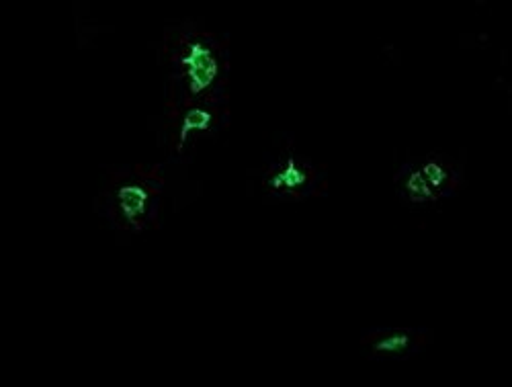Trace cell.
Instances as JSON below:
<instances>
[{
	"instance_id": "1",
	"label": "cell",
	"mask_w": 512,
	"mask_h": 387,
	"mask_svg": "<svg viewBox=\"0 0 512 387\" xmlns=\"http://www.w3.org/2000/svg\"><path fill=\"white\" fill-rule=\"evenodd\" d=\"M164 58L168 64L166 111L197 103H228L230 52L218 33L179 23L164 33Z\"/></svg>"
},
{
	"instance_id": "2",
	"label": "cell",
	"mask_w": 512,
	"mask_h": 387,
	"mask_svg": "<svg viewBox=\"0 0 512 387\" xmlns=\"http://www.w3.org/2000/svg\"><path fill=\"white\" fill-rule=\"evenodd\" d=\"M164 185L160 164L111 168L97 199V211L119 236H140L158 228Z\"/></svg>"
},
{
	"instance_id": "3",
	"label": "cell",
	"mask_w": 512,
	"mask_h": 387,
	"mask_svg": "<svg viewBox=\"0 0 512 387\" xmlns=\"http://www.w3.org/2000/svg\"><path fill=\"white\" fill-rule=\"evenodd\" d=\"M259 187L265 201L302 203L328 191V172L312 158L285 146L271 154L259 170Z\"/></svg>"
},
{
	"instance_id": "4",
	"label": "cell",
	"mask_w": 512,
	"mask_h": 387,
	"mask_svg": "<svg viewBox=\"0 0 512 387\" xmlns=\"http://www.w3.org/2000/svg\"><path fill=\"white\" fill-rule=\"evenodd\" d=\"M228 113V103H197L175 111H164V129L170 152L183 156L195 140L220 132L228 121Z\"/></svg>"
},
{
	"instance_id": "5",
	"label": "cell",
	"mask_w": 512,
	"mask_h": 387,
	"mask_svg": "<svg viewBox=\"0 0 512 387\" xmlns=\"http://www.w3.org/2000/svg\"><path fill=\"white\" fill-rule=\"evenodd\" d=\"M433 336L431 328H373L361 336L359 347L367 361H410L429 347Z\"/></svg>"
},
{
	"instance_id": "6",
	"label": "cell",
	"mask_w": 512,
	"mask_h": 387,
	"mask_svg": "<svg viewBox=\"0 0 512 387\" xmlns=\"http://www.w3.org/2000/svg\"><path fill=\"white\" fill-rule=\"evenodd\" d=\"M414 162L424 181L429 183L441 205L465 189V168L459 160L443 152L414 156Z\"/></svg>"
},
{
	"instance_id": "7",
	"label": "cell",
	"mask_w": 512,
	"mask_h": 387,
	"mask_svg": "<svg viewBox=\"0 0 512 387\" xmlns=\"http://www.w3.org/2000/svg\"><path fill=\"white\" fill-rule=\"evenodd\" d=\"M394 189L398 201L410 211H431L441 205L429 183L420 175L414 158L402 162L394 172Z\"/></svg>"
}]
</instances>
